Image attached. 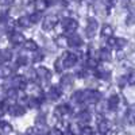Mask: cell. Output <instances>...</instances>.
<instances>
[{"label": "cell", "instance_id": "52a82bcc", "mask_svg": "<svg viewBox=\"0 0 135 135\" xmlns=\"http://www.w3.org/2000/svg\"><path fill=\"white\" fill-rule=\"evenodd\" d=\"M37 74H38V80L41 81L42 85L49 84L50 78H51V73H50V70L47 69V68H45V66L37 68Z\"/></svg>", "mask_w": 135, "mask_h": 135}, {"label": "cell", "instance_id": "f35d334b", "mask_svg": "<svg viewBox=\"0 0 135 135\" xmlns=\"http://www.w3.org/2000/svg\"><path fill=\"white\" fill-rule=\"evenodd\" d=\"M43 58V54H41L39 51H35L32 54V62H39Z\"/></svg>", "mask_w": 135, "mask_h": 135}, {"label": "cell", "instance_id": "4316f807", "mask_svg": "<svg viewBox=\"0 0 135 135\" xmlns=\"http://www.w3.org/2000/svg\"><path fill=\"white\" fill-rule=\"evenodd\" d=\"M97 57H99V60L107 62V61H111V53H109V50L105 49V47H104V49H100Z\"/></svg>", "mask_w": 135, "mask_h": 135}, {"label": "cell", "instance_id": "1f68e13d", "mask_svg": "<svg viewBox=\"0 0 135 135\" xmlns=\"http://www.w3.org/2000/svg\"><path fill=\"white\" fill-rule=\"evenodd\" d=\"M26 80H30V81H35L38 78V74H37V69H28L25 74Z\"/></svg>", "mask_w": 135, "mask_h": 135}, {"label": "cell", "instance_id": "e0dca14e", "mask_svg": "<svg viewBox=\"0 0 135 135\" xmlns=\"http://www.w3.org/2000/svg\"><path fill=\"white\" fill-rule=\"evenodd\" d=\"M126 120L131 126L135 124V104H132V105H130L127 108V111H126Z\"/></svg>", "mask_w": 135, "mask_h": 135}, {"label": "cell", "instance_id": "3957f363", "mask_svg": "<svg viewBox=\"0 0 135 135\" xmlns=\"http://www.w3.org/2000/svg\"><path fill=\"white\" fill-rule=\"evenodd\" d=\"M58 23V16L55 14H49L43 18V22H42V28L45 31H50L53 30Z\"/></svg>", "mask_w": 135, "mask_h": 135}, {"label": "cell", "instance_id": "9c48e42d", "mask_svg": "<svg viewBox=\"0 0 135 135\" xmlns=\"http://www.w3.org/2000/svg\"><path fill=\"white\" fill-rule=\"evenodd\" d=\"M77 27H78V23H77V20L73 19V18H65L62 20V28L66 32L74 34V31L77 30Z\"/></svg>", "mask_w": 135, "mask_h": 135}, {"label": "cell", "instance_id": "5b68a950", "mask_svg": "<svg viewBox=\"0 0 135 135\" xmlns=\"http://www.w3.org/2000/svg\"><path fill=\"white\" fill-rule=\"evenodd\" d=\"M72 114V108L69 104H60L58 107H55L54 109V115L57 116L58 119H66V118H69Z\"/></svg>", "mask_w": 135, "mask_h": 135}, {"label": "cell", "instance_id": "d4e9b609", "mask_svg": "<svg viewBox=\"0 0 135 135\" xmlns=\"http://www.w3.org/2000/svg\"><path fill=\"white\" fill-rule=\"evenodd\" d=\"M135 23V3H131L128 6V16H127V25H134Z\"/></svg>", "mask_w": 135, "mask_h": 135}, {"label": "cell", "instance_id": "5bb4252c", "mask_svg": "<svg viewBox=\"0 0 135 135\" xmlns=\"http://www.w3.org/2000/svg\"><path fill=\"white\" fill-rule=\"evenodd\" d=\"M9 41H11V43H12V45H15V46H18V45H22V43L25 45V42H26L23 34L18 32V31H15V32L11 34V35H9Z\"/></svg>", "mask_w": 135, "mask_h": 135}, {"label": "cell", "instance_id": "83f0119b", "mask_svg": "<svg viewBox=\"0 0 135 135\" xmlns=\"http://www.w3.org/2000/svg\"><path fill=\"white\" fill-rule=\"evenodd\" d=\"M85 68L86 69H97L99 68V62L96 57H88L85 61Z\"/></svg>", "mask_w": 135, "mask_h": 135}, {"label": "cell", "instance_id": "ab89813d", "mask_svg": "<svg viewBox=\"0 0 135 135\" xmlns=\"http://www.w3.org/2000/svg\"><path fill=\"white\" fill-rule=\"evenodd\" d=\"M49 135H64V134H62V131H61V130L54 128V130H51V131L49 132Z\"/></svg>", "mask_w": 135, "mask_h": 135}, {"label": "cell", "instance_id": "836d02e7", "mask_svg": "<svg viewBox=\"0 0 135 135\" xmlns=\"http://www.w3.org/2000/svg\"><path fill=\"white\" fill-rule=\"evenodd\" d=\"M11 57H12V54H11V51H9L8 49L2 50V64H3V65H4L7 61H9Z\"/></svg>", "mask_w": 135, "mask_h": 135}, {"label": "cell", "instance_id": "d6986e66", "mask_svg": "<svg viewBox=\"0 0 135 135\" xmlns=\"http://www.w3.org/2000/svg\"><path fill=\"white\" fill-rule=\"evenodd\" d=\"M9 114L12 115V116H22L26 112V109H25V107H22V105H19V104H14V105H11L9 107Z\"/></svg>", "mask_w": 135, "mask_h": 135}, {"label": "cell", "instance_id": "ffe728a7", "mask_svg": "<svg viewBox=\"0 0 135 135\" xmlns=\"http://www.w3.org/2000/svg\"><path fill=\"white\" fill-rule=\"evenodd\" d=\"M83 45V39L81 37L78 35V34H70V37H69V46L72 47H78V46H81Z\"/></svg>", "mask_w": 135, "mask_h": 135}, {"label": "cell", "instance_id": "e575fe53", "mask_svg": "<svg viewBox=\"0 0 135 135\" xmlns=\"http://www.w3.org/2000/svg\"><path fill=\"white\" fill-rule=\"evenodd\" d=\"M30 18H31L32 25H34V23H38V22L42 19V12H38V11H32V14L30 15Z\"/></svg>", "mask_w": 135, "mask_h": 135}, {"label": "cell", "instance_id": "8d00e7d4", "mask_svg": "<svg viewBox=\"0 0 135 135\" xmlns=\"http://www.w3.org/2000/svg\"><path fill=\"white\" fill-rule=\"evenodd\" d=\"M96 132L93 131L92 127H89V126H84L83 127V131H81V135H95Z\"/></svg>", "mask_w": 135, "mask_h": 135}, {"label": "cell", "instance_id": "7c38bea8", "mask_svg": "<svg viewBox=\"0 0 135 135\" xmlns=\"http://www.w3.org/2000/svg\"><path fill=\"white\" fill-rule=\"evenodd\" d=\"M108 46L109 47H116V49H123L126 46V43H127V41L124 39V38H109L108 39Z\"/></svg>", "mask_w": 135, "mask_h": 135}, {"label": "cell", "instance_id": "74e56055", "mask_svg": "<svg viewBox=\"0 0 135 135\" xmlns=\"http://www.w3.org/2000/svg\"><path fill=\"white\" fill-rule=\"evenodd\" d=\"M127 84L135 86V72H131V73L127 76Z\"/></svg>", "mask_w": 135, "mask_h": 135}, {"label": "cell", "instance_id": "8992f818", "mask_svg": "<svg viewBox=\"0 0 135 135\" xmlns=\"http://www.w3.org/2000/svg\"><path fill=\"white\" fill-rule=\"evenodd\" d=\"M99 28V23L95 18H88L86 20V27H85V32H86V37L88 38H93L97 32Z\"/></svg>", "mask_w": 135, "mask_h": 135}, {"label": "cell", "instance_id": "4fadbf2b", "mask_svg": "<svg viewBox=\"0 0 135 135\" xmlns=\"http://www.w3.org/2000/svg\"><path fill=\"white\" fill-rule=\"evenodd\" d=\"M14 68L11 66V65H7V64H4V65H2V68H0V76H2V78H11V76L14 77Z\"/></svg>", "mask_w": 135, "mask_h": 135}, {"label": "cell", "instance_id": "d590c367", "mask_svg": "<svg viewBox=\"0 0 135 135\" xmlns=\"http://www.w3.org/2000/svg\"><path fill=\"white\" fill-rule=\"evenodd\" d=\"M28 64V58L26 57V55H19V57H18V61H16V65H22V66H25V65H27Z\"/></svg>", "mask_w": 135, "mask_h": 135}, {"label": "cell", "instance_id": "6da1fadb", "mask_svg": "<svg viewBox=\"0 0 135 135\" xmlns=\"http://www.w3.org/2000/svg\"><path fill=\"white\" fill-rule=\"evenodd\" d=\"M78 61V54L72 53V51H65L61 57L55 61V70L57 72H62L66 68H73Z\"/></svg>", "mask_w": 135, "mask_h": 135}, {"label": "cell", "instance_id": "4dcf8cb0", "mask_svg": "<svg viewBox=\"0 0 135 135\" xmlns=\"http://www.w3.org/2000/svg\"><path fill=\"white\" fill-rule=\"evenodd\" d=\"M12 132V126L7 122H2V127H0V134L2 135H9Z\"/></svg>", "mask_w": 135, "mask_h": 135}, {"label": "cell", "instance_id": "44dd1931", "mask_svg": "<svg viewBox=\"0 0 135 135\" xmlns=\"http://www.w3.org/2000/svg\"><path fill=\"white\" fill-rule=\"evenodd\" d=\"M68 130L72 135H81V131H83V127L80 126L78 122H72L69 126H68Z\"/></svg>", "mask_w": 135, "mask_h": 135}, {"label": "cell", "instance_id": "8fae6325", "mask_svg": "<svg viewBox=\"0 0 135 135\" xmlns=\"http://www.w3.org/2000/svg\"><path fill=\"white\" fill-rule=\"evenodd\" d=\"M119 104H120V96L119 95L114 93V95H111L107 100V107L111 111H116L119 108Z\"/></svg>", "mask_w": 135, "mask_h": 135}, {"label": "cell", "instance_id": "484cf974", "mask_svg": "<svg viewBox=\"0 0 135 135\" xmlns=\"http://www.w3.org/2000/svg\"><path fill=\"white\" fill-rule=\"evenodd\" d=\"M112 34H114V28H112V26L103 25V27H101V37L109 39V38H112Z\"/></svg>", "mask_w": 135, "mask_h": 135}, {"label": "cell", "instance_id": "277c9868", "mask_svg": "<svg viewBox=\"0 0 135 135\" xmlns=\"http://www.w3.org/2000/svg\"><path fill=\"white\" fill-rule=\"evenodd\" d=\"M9 85L12 89H18V91H20V89H25L26 91V88H27V81H26V77L25 76H14V77H11V80H9Z\"/></svg>", "mask_w": 135, "mask_h": 135}, {"label": "cell", "instance_id": "30bf717a", "mask_svg": "<svg viewBox=\"0 0 135 135\" xmlns=\"http://www.w3.org/2000/svg\"><path fill=\"white\" fill-rule=\"evenodd\" d=\"M111 124L107 119H100L97 122V132H100L101 135H108L111 132Z\"/></svg>", "mask_w": 135, "mask_h": 135}, {"label": "cell", "instance_id": "ba28073f", "mask_svg": "<svg viewBox=\"0 0 135 135\" xmlns=\"http://www.w3.org/2000/svg\"><path fill=\"white\" fill-rule=\"evenodd\" d=\"M26 95H27V96L30 95V97L43 99V92H42L41 86L37 85V84H34V83H31V84L27 85V88H26Z\"/></svg>", "mask_w": 135, "mask_h": 135}, {"label": "cell", "instance_id": "9a60e30c", "mask_svg": "<svg viewBox=\"0 0 135 135\" xmlns=\"http://www.w3.org/2000/svg\"><path fill=\"white\" fill-rule=\"evenodd\" d=\"M61 88L60 86H57V85H54V86H51L49 91H47V97H49V100H51V101H54V100H58L60 97H61Z\"/></svg>", "mask_w": 135, "mask_h": 135}, {"label": "cell", "instance_id": "f1b7e54d", "mask_svg": "<svg viewBox=\"0 0 135 135\" xmlns=\"http://www.w3.org/2000/svg\"><path fill=\"white\" fill-rule=\"evenodd\" d=\"M49 6H50V3L46 2V0H37V2H34V7H35V11H38V12L46 9Z\"/></svg>", "mask_w": 135, "mask_h": 135}, {"label": "cell", "instance_id": "ac0fdd59", "mask_svg": "<svg viewBox=\"0 0 135 135\" xmlns=\"http://www.w3.org/2000/svg\"><path fill=\"white\" fill-rule=\"evenodd\" d=\"M96 77L101 78V80H109V78H111V72L107 69V68L99 66L96 69Z\"/></svg>", "mask_w": 135, "mask_h": 135}, {"label": "cell", "instance_id": "cb8c5ba5", "mask_svg": "<svg viewBox=\"0 0 135 135\" xmlns=\"http://www.w3.org/2000/svg\"><path fill=\"white\" fill-rule=\"evenodd\" d=\"M18 25H19L20 27H23V28H28V27L32 25L30 15H23V16H20V18L18 19Z\"/></svg>", "mask_w": 135, "mask_h": 135}, {"label": "cell", "instance_id": "7402d4cb", "mask_svg": "<svg viewBox=\"0 0 135 135\" xmlns=\"http://www.w3.org/2000/svg\"><path fill=\"white\" fill-rule=\"evenodd\" d=\"M54 43L57 45L58 47H66V46H69V37H65L64 34L62 35H58V37H55L54 39Z\"/></svg>", "mask_w": 135, "mask_h": 135}, {"label": "cell", "instance_id": "603a6c76", "mask_svg": "<svg viewBox=\"0 0 135 135\" xmlns=\"http://www.w3.org/2000/svg\"><path fill=\"white\" fill-rule=\"evenodd\" d=\"M77 122L78 123H86L88 122H91V114H89V111H86V109H83V111H80L78 112V115H77Z\"/></svg>", "mask_w": 135, "mask_h": 135}, {"label": "cell", "instance_id": "7a4b0ae2", "mask_svg": "<svg viewBox=\"0 0 135 135\" xmlns=\"http://www.w3.org/2000/svg\"><path fill=\"white\" fill-rule=\"evenodd\" d=\"M100 92H97L96 89H85L83 91V95H81V101L83 104H96L100 101Z\"/></svg>", "mask_w": 135, "mask_h": 135}, {"label": "cell", "instance_id": "d6a6232c", "mask_svg": "<svg viewBox=\"0 0 135 135\" xmlns=\"http://www.w3.org/2000/svg\"><path fill=\"white\" fill-rule=\"evenodd\" d=\"M43 99H37V97H30V101H28V105L31 108H39L41 104H42Z\"/></svg>", "mask_w": 135, "mask_h": 135}, {"label": "cell", "instance_id": "f546056e", "mask_svg": "<svg viewBox=\"0 0 135 135\" xmlns=\"http://www.w3.org/2000/svg\"><path fill=\"white\" fill-rule=\"evenodd\" d=\"M23 47H25L26 50H30V51H34V53H35V51L38 50V45L35 43V41L27 39V41L25 42V45H23Z\"/></svg>", "mask_w": 135, "mask_h": 135}, {"label": "cell", "instance_id": "2e32d148", "mask_svg": "<svg viewBox=\"0 0 135 135\" xmlns=\"http://www.w3.org/2000/svg\"><path fill=\"white\" fill-rule=\"evenodd\" d=\"M73 83H74L73 74H64V76L61 77V86H62L64 89H69V88L73 85Z\"/></svg>", "mask_w": 135, "mask_h": 135}]
</instances>
